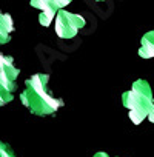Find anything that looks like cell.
<instances>
[{
  "mask_svg": "<svg viewBox=\"0 0 154 157\" xmlns=\"http://www.w3.org/2000/svg\"><path fill=\"white\" fill-rule=\"evenodd\" d=\"M49 75L48 74H34L25 82V90L20 94V102L34 114V116H51L62 105L63 100L54 97L48 90Z\"/></svg>",
  "mask_w": 154,
  "mask_h": 157,
  "instance_id": "cell-1",
  "label": "cell"
},
{
  "mask_svg": "<svg viewBox=\"0 0 154 157\" xmlns=\"http://www.w3.org/2000/svg\"><path fill=\"white\" fill-rule=\"evenodd\" d=\"M123 106L129 111V119L133 123L139 125L143 119H148L151 108L154 106V96L151 86L146 80H136L133 88L122 96Z\"/></svg>",
  "mask_w": 154,
  "mask_h": 157,
  "instance_id": "cell-2",
  "label": "cell"
},
{
  "mask_svg": "<svg viewBox=\"0 0 154 157\" xmlns=\"http://www.w3.org/2000/svg\"><path fill=\"white\" fill-rule=\"evenodd\" d=\"M85 26V19L80 14H74L65 10H59L56 16V34L60 39H72L79 29Z\"/></svg>",
  "mask_w": 154,
  "mask_h": 157,
  "instance_id": "cell-3",
  "label": "cell"
},
{
  "mask_svg": "<svg viewBox=\"0 0 154 157\" xmlns=\"http://www.w3.org/2000/svg\"><path fill=\"white\" fill-rule=\"evenodd\" d=\"M29 5L33 8L40 10V16H39V23L42 26H49L51 22L56 17V11L57 8L54 6V3L51 0H31Z\"/></svg>",
  "mask_w": 154,
  "mask_h": 157,
  "instance_id": "cell-4",
  "label": "cell"
},
{
  "mask_svg": "<svg viewBox=\"0 0 154 157\" xmlns=\"http://www.w3.org/2000/svg\"><path fill=\"white\" fill-rule=\"evenodd\" d=\"M14 31L13 17L0 11V45H5L11 40V33Z\"/></svg>",
  "mask_w": 154,
  "mask_h": 157,
  "instance_id": "cell-5",
  "label": "cell"
},
{
  "mask_svg": "<svg viewBox=\"0 0 154 157\" xmlns=\"http://www.w3.org/2000/svg\"><path fill=\"white\" fill-rule=\"evenodd\" d=\"M20 74V69L14 65V60L13 57H8V56H3L0 52V75H8L11 77L13 80L19 77Z\"/></svg>",
  "mask_w": 154,
  "mask_h": 157,
  "instance_id": "cell-6",
  "label": "cell"
},
{
  "mask_svg": "<svg viewBox=\"0 0 154 157\" xmlns=\"http://www.w3.org/2000/svg\"><path fill=\"white\" fill-rule=\"evenodd\" d=\"M139 56L142 59H152L154 57V31H148L142 40L139 48Z\"/></svg>",
  "mask_w": 154,
  "mask_h": 157,
  "instance_id": "cell-7",
  "label": "cell"
},
{
  "mask_svg": "<svg viewBox=\"0 0 154 157\" xmlns=\"http://www.w3.org/2000/svg\"><path fill=\"white\" fill-rule=\"evenodd\" d=\"M0 88L14 94V91L17 90V85H16V80H13L11 77H8V75H0Z\"/></svg>",
  "mask_w": 154,
  "mask_h": 157,
  "instance_id": "cell-8",
  "label": "cell"
},
{
  "mask_svg": "<svg viewBox=\"0 0 154 157\" xmlns=\"http://www.w3.org/2000/svg\"><path fill=\"white\" fill-rule=\"evenodd\" d=\"M0 157H16L14 151L11 149L10 145H6L5 142L0 140Z\"/></svg>",
  "mask_w": 154,
  "mask_h": 157,
  "instance_id": "cell-9",
  "label": "cell"
},
{
  "mask_svg": "<svg viewBox=\"0 0 154 157\" xmlns=\"http://www.w3.org/2000/svg\"><path fill=\"white\" fill-rule=\"evenodd\" d=\"M13 99H14V94L13 93H8V91L0 88V106H5L6 103L13 102Z\"/></svg>",
  "mask_w": 154,
  "mask_h": 157,
  "instance_id": "cell-10",
  "label": "cell"
},
{
  "mask_svg": "<svg viewBox=\"0 0 154 157\" xmlns=\"http://www.w3.org/2000/svg\"><path fill=\"white\" fill-rule=\"evenodd\" d=\"M51 2L54 3V6L57 8V10H63L68 3H71L72 0H51Z\"/></svg>",
  "mask_w": 154,
  "mask_h": 157,
  "instance_id": "cell-11",
  "label": "cell"
},
{
  "mask_svg": "<svg viewBox=\"0 0 154 157\" xmlns=\"http://www.w3.org/2000/svg\"><path fill=\"white\" fill-rule=\"evenodd\" d=\"M148 120H149L151 123H154V106L151 108V111H149V114H148Z\"/></svg>",
  "mask_w": 154,
  "mask_h": 157,
  "instance_id": "cell-12",
  "label": "cell"
},
{
  "mask_svg": "<svg viewBox=\"0 0 154 157\" xmlns=\"http://www.w3.org/2000/svg\"><path fill=\"white\" fill-rule=\"evenodd\" d=\"M93 157H108V154H106V152H103V151H100V152H97V154H94Z\"/></svg>",
  "mask_w": 154,
  "mask_h": 157,
  "instance_id": "cell-13",
  "label": "cell"
},
{
  "mask_svg": "<svg viewBox=\"0 0 154 157\" xmlns=\"http://www.w3.org/2000/svg\"><path fill=\"white\" fill-rule=\"evenodd\" d=\"M96 2H103V0H96Z\"/></svg>",
  "mask_w": 154,
  "mask_h": 157,
  "instance_id": "cell-14",
  "label": "cell"
}]
</instances>
